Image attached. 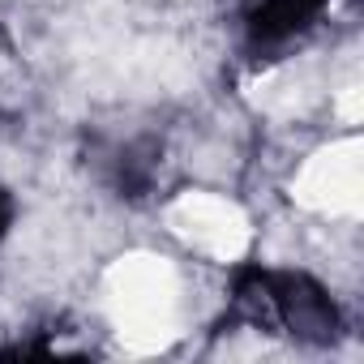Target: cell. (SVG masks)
I'll list each match as a JSON object with an SVG mask.
<instances>
[{
  "label": "cell",
  "instance_id": "obj_1",
  "mask_svg": "<svg viewBox=\"0 0 364 364\" xmlns=\"http://www.w3.org/2000/svg\"><path fill=\"white\" fill-rule=\"evenodd\" d=\"M103 304L124 351L150 355L180 334V274L159 253H129L103 274Z\"/></svg>",
  "mask_w": 364,
  "mask_h": 364
},
{
  "label": "cell",
  "instance_id": "obj_2",
  "mask_svg": "<svg viewBox=\"0 0 364 364\" xmlns=\"http://www.w3.org/2000/svg\"><path fill=\"white\" fill-rule=\"evenodd\" d=\"M291 198L321 219H360L364 206V146L360 137H338L304 159L291 180Z\"/></svg>",
  "mask_w": 364,
  "mask_h": 364
},
{
  "label": "cell",
  "instance_id": "obj_3",
  "mask_svg": "<svg viewBox=\"0 0 364 364\" xmlns=\"http://www.w3.org/2000/svg\"><path fill=\"white\" fill-rule=\"evenodd\" d=\"M167 228L176 240H185L210 262H240L253 245L249 215L219 193H180L167 206Z\"/></svg>",
  "mask_w": 364,
  "mask_h": 364
},
{
  "label": "cell",
  "instance_id": "obj_4",
  "mask_svg": "<svg viewBox=\"0 0 364 364\" xmlns=\"http://www.w3.org/2000/svg\"><path fill=\"white\" fill-rule=\"evenodd\" d=\"M334 112H338V120H343V124H355V120H360V82H347V86L338 90Z\"/></svg>",
  "mask_w": 364,
  "mask_h": 364
}]
</instances>
